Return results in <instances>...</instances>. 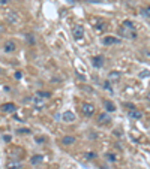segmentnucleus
Segmentation results:
<instances>
[{"label": "nucleus", "instance_id": "nucleus-15", "mask_svg": "<svg viewBox=\"0 0 150 169\" xmlns=\"http://www.w3.org/2000/svg\"><path fill=\"white\" fill-rule=\"evenodd\" d=\"M62 142H63V145H72L75 142V138L74 136H65V138L62 139Z\"/></svg>", "mask_w": 150, "mask_h": 169}, {"label": "nucleus", "instance_id": "nucleus-20", "mask_svg": "<svg viewBox=\"0 0 150 169\" xmlns=\"http://www.w3.org/2000/svg\"><path fill=\"white\" fill-rule=\"evenodd\" d=\"M141 14L144 15V17H150V6H146L141 9Z\"/></svg>", "mask_w": 150, "mask_h": 169}, {"label": "nucleus", "instance_id": "nucleus-26", "mask_svg": "<svg viewBox=\"0 0 150 169\" xmlns=\"http://www.w3.org/2000/svg\"><path fill=\"white\" fill-rule=\"evenodd\" d=\"M11 0H0V6H6Z\"/></svg>", "mask_w": 150, "mask_h": 169}, {"label": "nucleus", "instance_id": "nucleus-28", "mask_svg": "<svg viewBox=\"0 0 150 169\" xmlns=\"http://www.w3.org/2000/svg\"><path fill=\"white\" fill-rule=\"evenodd\" d=\"M15 78H17V79H20V78H21V72H17V74H15Z\"/></svg>", "mask_w": 150, "mask_h": 169}, {"label": "nucleus", "instance_id": "nucleus-8", "mask_svg": "<svg viewBox=\"0 0 150 169\" xmlns=\"http://www.w3.org/2000/svg\"><path fill=\"white\" fill-rule=\"evenodd\" d=\"M92 61H93L92 64H93L95 68H102L104 66V57L102 55H95V57L92 59Z\"/></svg>", "mask_w": 150, "mask_h": 169}, {"label": "nucleus", "instance_id": "nucleus-32", "mask_svg": "<svg viewBox=\"0 0 150 169\" xmlns=\"http://www.w3.org/2000/svg\"><path fill=\"white\" fill-rule=\"evenodd\" d=\"M147 100L150 102V93H149V95H147Z\"/></svg>", "mask_w": 150, "mask_h": 169}, {"label": "nucleus", "instance_id": "nucleus-19", "mask_svg": "<svg viewBox=\"0 0 150 169\" xmlns=\"http://www.w3.org/2000/svg\"><path fill=\"white\" fill-rule=\"evenodd\" d=\"M17 133H20V135H27V133H30V129H26V127L18 129V130H17Z\"/></svg>", "mask_w": 150, "mask_h": 169}, {"label": "nucleus", "instance_id": "nucleus-4", "mask_svg": "<svg viewBox=\"0 0 150 169\" xmlns=\"http://www.w3.org/2000/svg\"><path fill=\"white\" fill-rule=\"evenodd\" d=\"M81 111L86 117H92V115L95 114V106L90 105V103H84V105L81 106Z\"/></svg>", "mask_w": 150, "mask_h": 169}, {"label": "nucleus", "instance_id": "nucleus-9", "mask_svg": "<svg viewBox=\"0 0 150 169\" xmlns=\"http://www.w3.org/2000/svg\"><path fill=\"white\" fill-rule=\"evenodd\" d=\"M129 117L131 118H135V120H140V118H143V112H141L140 109L134 108L129 111Z\"/></svg>", "mask_w": 150, "mask_h": 169}, {"label": "nucleus", "instance_id": "nucleus-18", "mask_svg": "<svg viewBox=\"0 0 150 169\" xmlns=\"http://www.w3.org/2000/svg\"><path fill=\"white\" fill-rule=\"evenodd\" d=\"M123 27H126V28H132V30H135V26H134V23H132V21H125V23H123Z\"/></svg>", "mask_w": 150, "mask_h": 169}, {"label": "nucleus", "instance_id": "nucleus-7", "mask_svg": "<svg viewBox=\"0 0 150 169\" xmlns=\"http://www.w3.org/2000/svg\"><path fill=\"white\" fill-rule=\"evenodd\" d=\"M5 53H14L15 49H17V45H15V42H12V41H6L5 42Z\"/></svg>", "mask_w": 150, "mask_h": 169}, {"label": "nucleus", "instance_id": "nucleus-10", "mask_svg": "<svg viewBox=\"0 0 150 169\" xmlns=\"http://www.w3.org/2000/svg\"><path fill=\"white\" fill-rule=\"evenodd\" d=\"M98 121L101 123V124H108V123L111 121V118H110L108 114H105V112H104V114H101L99 117H98Z\"/></svg>", "mask_w": 150, "mask_h": 169}, {"label": "nucleus", "instance_id": "nucleus-23", "mask_svg": "<svg viewBox=\"0 0 150 169\" xmlns=\"http://www.w3.org/2000/svg\"><path fill=\"white\" fill-rule=\"evenodd\" d=\"M107 157H108L110 162H114V160H116V156L114 154H107Z\"/></svg>", "mask_w": 150, "mask_h": 169}, {"label": "nucleus", "instance_id": "nucleus-25", "mask_svg": "<svg viewBox=\"0 0 150 169\" xmlns=\"http://www.w3.org/2000/svg\"><path fill=\"white\" fill-rule=\"evenodd\" d=\"M104 87L107 88V90H110V91H111V84H110V81H105V84H104Z\"/></svg>", "mask_w": 150, "mask_h": 169}, {"label": "nucleus", "instance_id": "nucleus-14", "mask_svg": "<svg viewBox=\"0 0 150 169\" xmlns=\"http://www.w3.org/2000/svg\"><path fill=\"white\" fill-rule=\"evenodd\" d=\"M117 39L116 38H113V36H107V38H104L102 39V44L104 45H113V44H116Z\"/></svg>", "mask_w": 150, "mask_h": 169}, {"label": "nucleus", "instance_id": "nucleus-22", "mask_svg": "<svg viewBox=\"0 0 150 169\" xmlns=\"http://www.w3.org/2000/svg\"><path fill=\"white\" fill-rule=\"evenodd\" d=\"M26 38H27V39H26V41H27L29 44H35V39H33V36H32V34H27V36H26Z\"/></svg>", "mask_w": 150, "mask_h": 169}, {"label": "nucleus", "instance_id": "nucleus-33", "mask_svg": "<svg viewBox=\"0 0 150 169\" xmlns=\"http://www.w3.org/2000/svg\"><path fill=\"white\" fill-rule=\"evenodd\" d=\"M146 55H147V57H150V53H146Z\"/></svg>", "mask_w": 150, "mask_h": 169}, {"label": "nucleus", "instance_id": "nucleus-16", "mask_svg": "<svg viewBox=\"0 0 150 169\" xmlns=\"http://www.w3.org/2000/svg\"><path fill=\"white\" fill-rule=\"evenodd\" d=\"M32 100H33V103L38 108H42V106H44V100H42V97H39V96H35Z\"/></svg>", "mask_w": 150, "mask_h": 169}, {"label": "nucleus", "instance_id": "nucleus-6", "mask_svg": "<svg viewBox=\"0 0 150 169\" xmlns=\"http://www.w3.org/2000/svg\"><path fill=\"white\" fill-rule=\"evenodd\" d=\"M62 120L66 123H72V121H75V114L71 112V111H66V112H63V115H62Z\"/></svg>", "mask_w": 150, "mask_h": 169}, {"label": "nucleus", "instance_id": "nucleus-21", "mask_svg": "<svg viewBox=\"0 0 150 169\" xmlns=\"http://www.w3.org/2000/svg\"><path fill=\"white\" fill-rule=\"evenodd\" d=\"M38 96H41V97H50V96H51V93H47V91H39V93H38Z\"/></svg>", "mask_w": 150, "mask_h": 169}, {"label": "nucleus", "instance_id": "nucleus-24", "mask_svg": "<svg viewBox=\"0 0 150 169\" xmlns=\"http://www.w3.org/2000/svg\"><path fill=\"white\" fill-rule=\"evenodd\" d=\"M149 75H150L149 70H143V72H141V78H146V76H149Z\"/></svg>", "mask_w": 150, "mask_h": 169}, {"label": "nucleus", "instance_id": "nucleus-1", "mask_svg": "<svg viewBox=\"0 0 150 169\" xmlns=\"http://www.w3.org/2000/svg\"><path fill=\"white\" fill-rule=\"evenodd\" d=\"M5 18H6V21L9 23V24H17L18 20H20V17H18V14H17L15 11H9V12H6V14H5Z\"/></svg>", "mask_w": 150, "mask_h": 169}, {"label": "nucleus", "instance_id": "nucleus-17", "mask_svg": "<svg viewBox=\"0 0 150 169\" xmlns=\"http://www.w3.org/2000/svg\"><path fill=\"white\" fill-rule=\"evenodd\" d=\"M42 159H44V157H42L41 154H36V156H33V157L30 159V162H32V165H38V163L42 162Z\"/></svg>", "mask_w": 150, "mask_h": 169}, {"label": "nucleus", "instance_id": "nucleus-31", "mask_svg": "<svg viewBox=\"0 0 150 169\" xmlns=\"http://www.w3.org/2000/svg\"><path fill=\"white\" fill-rule=\"evenodd\" d=\"M36 141H38V142H44L45 139H44V138H36Z\"/></svg>", "mask_w": 150, "mask_h": 169}, {"label": "nucleus", "instance_id": "nucleus-3", "mask_svg": "<svg viewBox=\"0 0 150 169\" xmlns=\"http://www.w3.org/2000/svg\"><path fill=\"white\" fill-rule=\"evenodd\" d=\"M72 34H74V38L78 41V39H83L84 38V27L83 26H75L74 28H72Z\"/></svg>", "mask_w": 150, "mask_h": 169}, {"label": "nucleus", "instance_id": "nucleus-5", "mask_svg": "<svg viewBox=\"0 0 150 169\" xmlns=\"http://www.w3.org/2000/svg\"><path fill=\"white\" fill-rule=\"evenodd\" d=\"M120 34L125 36V38H129V39H137L135 30H132V28H126V27L120 28Z\"/></svg>", "mask_w": 150, "mask_h": 169}, {"label": "nucleus", "instance_id": "nucleus-2", "mask_svg": "<svg viewBox=\"0 0 150 169\" xmlns=\"http://www.w3.org/2000/svg\"><path fill=\"white\" fill-rule=\"evenodd\" d=\"M0 109H2V112H5V114H12V112H15L17 106H15V103H12V102H8V103H3V105L0 106Z\"/></svg>", "mask_w": 150, "mask_h": 169}, {"label": "nucleus", "instance_id": "nucleus-27", "mask_svg": "<svg viewBox=\"0 0 150 169\" xmlns=\"http://www.w3.org/2000/svg\"><path fill=\"white\" fill-rule=\"evenodd\" d=\"M86 156H87V159H95V157H96L95 153H87Z\"/></svg>", "mask_w": 150, "mask_h": 169}, {"label": "nucleus", "instance_id": "nucleus-12", "mask_svg": "<svg viewBox=\"0 0 150 169\" xmlns=\"http://www.w3.org/2000/svg\"><path fill=\"white\" fill-rule=\"evenodd\" d=\"M108 78H110V81L119 82V81H120V74H119V72H116V70H113V72H110Z\"/></svg>", "mask_w": 150, "mask_h": 169}, {"label": "nucleus", "instance_id": "nucleus-29", "mask_svg": "<svg viewBox=\"0 0 150 169\" xmlns=\"http://www.w3.org/2000/svg\"><path fill=\"white\" fill-rule=\"evenodd\" d=\"M3 32H5V26H2V24H0V34L3 33Z\"/></svg>", "mask_w": 150, "mask_h": 169}, {"label": "nucleus", "instance_id": "nucleus-30", "mask_svg": "<svg viewBox=\"0 0 150 169\" xmlns=\"http://www.w3.org/2000/svg\"><path fill=\"white\" fill-rule=\"evenodd\" d=\"M3 139H5L6 142H9V141H11V136H3Z\"/></svg>", "mask_w": 150, "mask_h": 169}, {"label": "nucleus", "instance_id": "nucleus-11", "mask_svg": "<svg viewBox=\"0 0 150 169\" xmlns=\"http://www.w3.org/2000/svg\"><path fill=\"white\" fill-rule=\"evenodd\" d=\"M104 106H105V109H107L108 112H114V111H116V105L110 100H104Z\"/></svg>", "mask_w": 150, "mask_h": 169}, {"label": "nucleus", "instance_id": "nucleus-13", "mask_svg": "<svg viewBox=\"0 0 150 169\" xmlns=\"http://www.w3.org/2000/svg\"><path fill=\"white\" fill-rule=\"evenodd\" d=\"M6 168L8 169H21V163L18 162V160H17V162H12V160H11V162L6 163Z\"/></svg>", "mask_w": 150, "mask_h": 169}]
</instances>
